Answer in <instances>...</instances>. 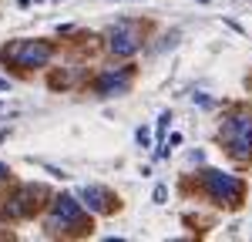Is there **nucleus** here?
Segmentation results:
<instances>
[{
  "mask_svg": "<svg viewBox=\"0 0 252 242\" xmlns=\"http://www.w3.org/2000/svg\"><path fill=\"white\" fill-rule=\"evenodd\" d=\"M222 141L235 158H252V111H232L222 124Z\"/></svg>",
  "mask_w": 252,
  "mask_h": 242,
  "instance_id": "obj_1",
  "label": "nucleus"
},
{
  "mask_svg": "<svg viewBox=\"0 0 252 242\" xmlns=\"http://www.w3.org/2000/svg\"><path fill=\"white\" fill-rule=\"evenodd\" d=\"M51 44H40V40H20L14 47H3L0 58L3 60H14L17 67H44L51 60Z\"/></svg>",
  "mask_w": 252,
  "mask_h": 242,
  "instance_id": "obj_2",
  "label": "nucleus"
},
{
  "mask_svg": "<svg viewBox=\"0 0 252 242\" xmlns=\"http://www.w3.org/2000/svg\"><path fill=\"white\" fill-rule=\"evenodd\" d=\"M205 192H209L215 202H229V205H235V202L242 199V182L235 179V175H225V172L209 168V172H205Z\"/></svg>",
  "mask_w": 252,
  "mask_h": 242,
  "instance_id": "obj_3",
  "label": "nucleus"
},
{
  "mask_svg": "<svg viewBox=\"0 0 252 242\" xmlns=\"http://www.w3.org/2000/svg\"><path fill=\"white\" fill-rule=\"evenodd\" d=\"M81 205L71 195H58L54 199V205H51V219H47V229H78L81 225Z\"/></svg>",
  "mask_w": 252,
  "mask_h": 242,
  "instance_id": "obj_4",
  "label": "nucleus"
},
{
  "mask_svg": "<svg viewBox=\"0 0 252 242\" xmlns=\"http://www.w3.org/2000/svg\"><path fill=\"white\" fill-rule=\"evenodd\" d=\"M108 47L115 51L118 58H131L138 47H141V34H138V27L131 20H121L118 27H111V34H108Z\"/></svg>",
  "mask_w": 252,
  "mask_h": 242,
  "instance_id": "obj_5",
  "label": "nucleus"
},
{
  "mask_svg": "<svg viewBox=\"0 0 252 242\" xmlns=\"http://www.w3.org/2000/svg\"><path fill=\"white\" fill-rule=\"evenodd\" d=\"M37 199H44V188H40V185H27V188H20V195L7 205V215H10V219H24V215H31Z\"/></svg>",
  "mask_w": 252,
  "mask_h": 242,
  "instance_id": "obj_6",
  "label": "nucleus"
},
{
  "mask_svg": "<svg viewBox=\"0 0 252 242\" xmlns=\"http://www.w3.org/2000/svg\"><path fill=\"white\" fill-rule=\"evenodd\" d=\"M84 202H88L94 212H111V209H115L111 192H108V188H101V185H88V188H84Z\"/></svg>",
  "mask_w": 252,
  "mask_h": 242,
  "instance_id": "obj_7",
  "label": "nucleus"
},
{
  "mask_svg": "<svg viewBox=\"0 0 252 242\" xmlns=\"http://www.w3.org/2000/svg\"><path fill=\"white\" fill-rule=\"evenodd\" d=\"M125 91H128V74H125V78L104 74V78L97 81V94H101V98H115V94H125Z\"/></svg>",
  "mask_w": 252,
  "mask_h": 242,
  "instance_id": "obj_8",
  "label": "nucleus"
},
{
  "mask_svg": "<svg viewBox=\"0 0 252 242\" xmlns=\"http://www.w3.org/2000/svg\"><path fill=\"white\" fill-rule=\"evenodd\" d=\"M3 175H7V165H3V161H0V179H3Z\"/></svg>",
  "mask_w": 252,
  "mask_h": 242,
  "instance_id": "obj_9",
  "label": "nucleus"
},
{
  "mask_svg": "<svg viewBox=\"0 0 252 242\" xmlns=\"http://www.w3.org/2000/svg\"><path fill=\"white\" fill-rule=\"evenodd\" d=\"M0 88H10V84H7V81H3V78H0Z\"/></svg>",
  "mask_w": 252,
  "mask_h": 242,
  "instance_id": "obj_10",
  "label": "nucleus"
}]
</instances>
